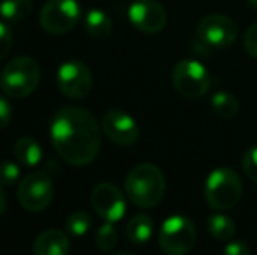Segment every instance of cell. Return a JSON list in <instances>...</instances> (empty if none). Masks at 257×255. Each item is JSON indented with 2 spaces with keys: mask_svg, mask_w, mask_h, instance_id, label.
Masks as SVG:
<instances>
[{
  "mask_svg": "<svg viewBox=\"0 0 257 255\" xmlns=\"http://www.w3.org/2000/svg\"><path fill=\"white\" fill-rule=\"evenodd\" d=\"M51 140L56 152L72 166H86L98 157L102 128L82 107H63L51 119Z\"/></svg>",
  "mask_w": 257,
  "mask_h": 255,
  "instance_id": "1",
  "label": "cell"
},
{
  "mask_svg": "<svg viewBox=\"0 0 257 255\" xmlns=\"http://www.w3.org/2000/svg\"><path fill=\"white\" fill-rule=\"evenodd\" d=\"M126 196L139 208H154L161 203L166 191V182L161 170L154 164H137L126 175Z\"/></svg>",
  "mask_w": 257,
  "mask_h": 255,
  "instance_id": "2",
  "label": "cell"
},
{
  "mask_svg": "<svg viewBox=\"0 0 257 255\" xmlns=\"http://www.w3.org/2000/svg\"><path fill=\"white\" fill-rule=\"evenodd\" d=\"M41 67L30 56H16L0 74V89L9 98H25L39 88Z\"/></svg>",
  "mask_w": 257,
  "mask_h": 255,
  "instance_id": "3",
  "label": "cell"
},
{
  "mask_svg": "<svg viewBox=\"0 0 257 255\" xmlns=\"http://www.w3.org/2000/svg\"><path fill=\"white\" fill-rule=\"evenodd\" d=\"M243 194L238 173L231 168H217L205 182V199L213 210H229L236 206Z\"/></svg>",
  "mask_w": 257,
  "mask_h": 255,
  "instance_id": "4",
  "label": "cell"
},
{
  "mask_svg": "<svg viewBox=\"0 0 257 255\" xmlns=\"http://www.w3.org/2000/svg\"><path fill=\"white\" fill-rule=\"evenodd\" d=\"M159 246L170 255H184L196 245V227L189 218L173 215L166 218L159 231Z\"/></svg>",
  "mask_w": 257,
  "mask_h": 255,
  "instance_id": "5",
  "label": "cell"
},
{
  "mask_svg": "<svg viewBox=\"0 0 257 255\" xmlns=\"http://www.w3.org/2000/svg\"><path fill=\"white\" fill-rule=\"evenodd\" d=\"M172 81L179 95L184 98L196 100L200 96L206 95L212 84V77H210L208 70L205 65H201L196 60H180L179 63L173 67Z\"/></svg>",
  "mask_w": 257,
  "mask_h": 255,
  "instance_id": "6",
  "label": "cell"
},
{
  "mask_svg": "<svg viewBox=\"0 0 257 255\" xmlns=\"http://www.w3.org/2000/svg\"><path fill=\"white\" fill-rule=\"evenodd\" d=\"M81 6L77 0H48L42 6L39 23L48 34L63 35L77 27Z\"/></svg>",
  "mask_w": 257,
  "mask_h": 255,
  "instance_id": "7",
  "label": "cell"
},
{
  "mask_svg": "<svg viewBox=\"0 0 257 255\" xmlns=\"http://www.w3.org/2000/svg\"><path fill=\"white\" fill-rule=\"evenodd\" d=\"M54 185L46 171H32L18 185V201L28 211H42L53 203Z\"/></svg>",
  "mask_w": 257,
  "mask_h": 255,
  "instance_id": "8",
  "label": "cell"
},
{
  "mask_svg": "<svg viewBox=\"0 0 257 255\" xmlns=\"http://www.w3.org/2000/svg\"><path fill=\"white\" fill-rule=\"evenodd\" d=\"M56 84L61 95L72 100H81L91 93L93 75L88 65L79 60H68L61 63L56 74Z\"/></svg>",
  "mask_w": 257,
  "mask_h": 255,
  "instance_id": "9",
  "label": "cell"
},
{
  "mask_svg": "<svg viewBox=\"0 0 257 255\" xmlns=\"http://www.w3.org/2000/svg\"><path fill=\"white\" fill-rule=\"evenodd\" d=\"M198 37L208 48L226 49L236 41L238 27L229 16L208 14L198 25Z\"/></svg>",
  "mask_w": 257,
  "mask_h": 255,
  "instance_id": "10",
  "label": "cell"
},
{
  "mask_svg": "<svg viewBox=\"0 0 257 255\" xmlns=\"http://www.w3.org/2000/svg\"><path fill=\"white\" fill-rule=\"evenodd\" d=\"M91 206L98 217L107 222H117L126 211V201L117 185L102 182L91 192Z\"/></svg>",
  "mask_w": 257,
  "mask_h": 255,
  "instance_id": "11",
  "label": "cell"
},
{
  "mask_svg": "<svg viewBox=\"0 0 257 255\" xmlns=\"http://www.w3.org/2000/svg\"><path fill=\"white\" fill-rule=\"evenodd\" d=\"M128 18L144 34H158L166 25V11L158 0H135L128 9Z\"/></svg>",
  "mask_w": 257,
  "mask_h": 255,
  "instance_id": "12",
  "label": "cell"
},
{
  "mask_svg": "<svg viewBox=\"0 0 257 255\" xmlns=\"http://www.w3.org/2000/svg\"><path fill=\"white\" fill-rule=\"evenodd\" d=\"M102 131L117 145H133L139 140L140 129L137 121L122 110H108L102 119Z\"/></svg>",
  "mask_w": 257,
  "mask_h": 255,
  "instance_id": "13",
  "label": "cell"
},
{
  "mask_svg": "<svg viewBox=\"0 0 257 255\" xmlns=\"http://www.w3.org/2000/svg\"><path fill=\"white\" fill-rule=\"evenodd\" d=\"M70 252V239L63 231L48 229L41 232L34 241L35 255H65Z\"/></svg>",
  "mask_w": 257,
  "mask_h": 255,
  "instance_id": "14",
  "label": "cell"
},
{
  "mask_svg": "<svg viewBox=\"0 0 257 255\" xmlns=\"http://www.w3.org/2000/svg\"><path fill=\"white\" fill-rule=\"evenodd\" d=\"M154 234V222L149 215L139 213L126 225V236L133 245H146Z\"/></svg>",
  "mask_w": 257,
  "mask_h": 255,
  "instance_id": "15",
  "label": "cell"
},
{
  "mask_svg": "<svg viewBox=\"0 0 257 255\" xmlns=\"http://www.w3.org/2000/svg\"><path fill=\"white\" fill-rule=\"evenodd\" d=\"M14 156L23 166L34 168L42 159V147L35 138L23 136V138H18L14 143Z\"/></svg>",
  "mask_w": 257,
  "mask_h": 255,
  "instance_id": "16",
  "label": "cell"
},
{
  "mask_svg": "<svg viewBox=\"0 0 257 255\" xmlns=\"http://www.w3.org/2000/svg\"><path fill=\"white\" fill-rule=\"evenodd\" d=\"M84 27H86V32L95 39H105L112 34V20L102 9L89 11V13L86 14Z\"/></svg>",
  "mask_w": 257,
  "mask_h": 255,
  "instance_id": "17",
  "label": "cell"
},
{
  "mask_svg": "<svg viewBox=\"0 0 257 255\" xmlns=\"http://www.w3.org/2000/svg\"><path fill=\"white\" fill-rule=\"evenodd\" d=\"M210 105H212L213 112L220 119H233L240 112V102H238V98L226 91L215 93L212 96V100H210Z\"/></svg>",
  "mask_w": 257,
  "mask_h": 255,
  "instance_id": "18",
  "label": "cell"
},
{
  "mask_svg": "<svg viewBox=\"0 0 257 255\" xmlns=\"http://www.w3.org/2000/svg\"><path fill=\"white\" fill-rule=\"evenodd\" d=\"M32 0H2L0 2V18L9 23H18L32 13Z\"/></svg>",
  "mask_w": 257,
  "mask_h": 255,
  "instance_id": "19",
  "label": "cell"
},
{
  "mask_svg": "<svg viewBox=\"0 0 257 255\" xmlns=\"http://www.w3.org/2000/svg\"><path fill=\"white\" fill-rule=\"evenodd\" d=\"M208 231L217 241H229L233 239L236 232V225L227 215L224 213H213L208 217Z\"/></svg>",
  "mask_w": 257,
  "mask_h": 255,
  "instance_id": "20",
  "label": "cell"
},
{
  "mask_svg": "<svg viewBox=\"0 0 257 255\" xmlns=\"http://www.w3.org/2000/svg\"><path fill=\"white\" fill-rule=\"evenodd\" d=\"M65 227L72 236H84L91 227V217L88 211H74L68 215Z\"/></svg>",
  "mask_w": 257,
  "mask_h": 255,
  "instance_id": "21",
  "label": "cell"
},
{
  "mask_svg": "<svg viewBox=\"0 0 257 255\" xmlns=\"http://www.w3.org/2000/svg\"><path fill=\"white\" fill-rule=\"evenodd\" d=\"M115 245H117V231L112 222H107L96 231V246L102 252H110Z\"/></svg>",
  "mask_w": 257,
  "mask_h": 255,
  "instance_id": "22",
  "label": "cell"
},
{
  "mask_svg": "<svg viewBox=\"0 0 257 255\" xmlns=\"http://www.w3.org/2000/svg\"><path fill=\"white\" fill-rule=\"evenodd\" d=\"M20 180V166L13 161H2L0 163V185L11 187L16 185Z\"/></svg>",
  "mask_w": 257,
  "mask_h": 255,
  "instance_id": "23",
  "label": "cell"
},
{
  "mask_svg": "<svg viewBox=\"0 0 257 255\" xmlns=\"http://www.w3.org/2000/svg\"><path fill=\"white\" fill-rule=\"evenodd\" d=\"M241 168H243L245 175H247L250 180L257 182V145L250 147V149L245 152L243 159H241Z\"/></svg>",
  "mask_w": 257,
  "mask_h": 255,
  "instance_id": "24",
  "label": "cell"
},
{
  "mask_svg": "<svg viewBox=\"0 0 257 255\" xmlns=\"http://www.w3.org/2000/svg\"><path fill=\"white\" fill-rule=\"evenodd\" d=\"M11 46H13V32L7 23L0 21V60L6 58L7 53L11 51Z\"/></svg>",
  "mask_w": 257,
  "mask_h": 255,
  "instance_id": "25",
  "label": "cell"
},
{
  "mask_svg": "<svg viewBox=\"0 0 257 255\" xmlns=\"http://www.w3.org/2000/svg\"><path fill=\"white\" fill-rule=\"evenodd\" d=\"M243 46H245V51H247L252 58L257 60V21L254 25H250L248 30L245 32Z\"/></svg>",
  "mask_w": 257,
  "mask_h": 255,
  "instance_id": "26",
  "label": "cell"
},
{
  "mask_svg": "<svg viewBox=\"0 0 257 255\" xmlns=\"http://www.w3.org/2000/svg\"><path fill=\"white\" fill-rule=\"evenodd\" d=\"M13 119V105L7 102V98L0 96V131L7 126Z\"/></svg>",
  "mask_w": 257,
  "mask_h": 255,
  "instance_id": "27",
  "label": "cell"
},
{
  "mask_svg": "<svg viewBox=\"0 0 257 255\" xmlns=\"http://www.w3.org/2000/svg\"><path fill=\"white\" fill-rule=\"evenodd\" d=\"M250 252L247 245L243 241H227V245L224 246V253L226 255H247Z\"/></svg>",
  "mask_w": 257,
  "mask_h": 255,
  "instance_id": "28",
  "label": "cell"
},
{
  "mask_svg": "<svg viewBox=\"0 0 257 255\" xmlns=\"http://www.w3.org/2000/svg\"><path fill=\"white\" fill-rule=\"evenodd\" d=\"M4 189L6 187L0 185V217L6 213V208H7V196H6V192H4Z\"/></svg>",
  "mask_w": 257,
  "mask_h": 255,
  "instance_id": "29",
  "label": "cell"
},
{
  "mask_svg": "<svg viewBox=\"0 0 257 255\" xmlns=\"http://www.w3.org/2000/svg\"><path fill=\"white\" fill-rule=\"evenodd\" d=\"M248 4H250L252 9H255V11H257V0H248Z\"/></svg>",
  "mask_w": 257,
  "mask_h": 255,
  "instance_id": "30",
  "label": "cell"
}]
</instances>
